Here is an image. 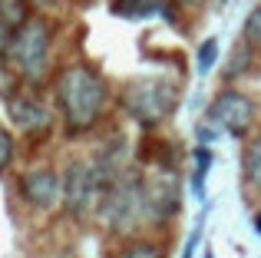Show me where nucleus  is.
<instances>
[{
    "label": "nucleus",
    "mask_w": 261,
    "mask_h": 258,
    "mask_svg": "<svg viewBox=\"0 0 261 258\" xmlns=\"http://www.w3.org/2000/svg\"><path fill=\"white\" fill-rule=\"evenodd\" d=\"M242 40H248L251 46H261V4L248 13V20H245V27H242Z\"/></svg>",
    "instance_id": "16"
},
{
    "label": "nucleus",
    "mask_w": 261,
    "mask_h": 258,
    "mask_svg": "<svg viewBox=\"0 0 261 258\" xmlns=\"http://www.w3.org/2000/svg\"><path fill=\"white\" fill-rule=\"evenodd\" d=\"M13 156H17V146H13V136L7 133L4 126H0V172H7V169L13 166Z\"/></svg>",
    "instance_id": "18"
},
{
    "label": "nucleus",
    "mask_w": 261,
    "mask_h": 258,
    "mask_svg": "<svg viewBox=\"0 0 261 258\" xmlns=\"http://www.w3.org/2000/svg\"><path fill=\"white\" fill-rule=\"evenodd\" d=\"M0 17H4L10 27H20L23 20H30V13H27V0H0Z\"/></svg>",
    "instance_id": "15"
},
{
    "label": "nucleus",
    "mask_w": 261,
    "mask_h": 258,
    "mask_svg": "<svg viewBox=\"0 0 261 258\" xmlns=\"http://www.w3.org/2000/svg\"><path fill=\"white\" fill-rule=\"evenodd\" d=\"M50 43H53L50 23L43 17H30L13 30V40L7 46V60L27 83H43L46 70H50Z\"/></svg>",
    "instance_id": "2"
},
{
    "label": "nucleus",
    "mask_w": 261,
    "mask_h": 258,
    "mask_svg": "<svg viewBox=\"0 0 261 258\" xmlns=\"http://www.w3.org/2000/svg\"><path fill=\"white\" fill-rule=\"evenodd\" d=\"M113 258H166L159 242H149V239H136V242H126Z\"/></svg>",
    "instance_id": "13"
},
{
    "label": "nucleus",
    "mask_w": 261,
    "mask_h": 258,
    "mask_svg": "<svg viewBox=\"0 0 261 258\" xmlns=\"http://www.w3.org/2000/svg\"><path fill=\"white\" fill-rule=\"evenodd\" d=\"M109 10H113V17H122V20H149L155 13L172 17V10L162 0H113Z\"/></svg>",
    "instance_id": "10"
},
{
    "label": "nucleus",
    "mask_w": 261,
    "mask_h": 258,
    "mask_svg": "<svg viewBox=\"0 0 261 258\" xmlns=\"http://www.w3.org/2000/svg\"><path fill=\"white\" fill-rule=\"evenodd\" d=\"M20 192H23V199L30 202L33 209L46 212V209H53L60 199H63V175H60L57 169H50V166L30 169V172L20 175Z\"/></svg>",
    "instance_id": "9"
},
{
    "label": "nucleus",
    "mask_w": 261,
    "mask_h": 258,
    "mask_svg": "<svg viewBox=\"0 0 261 258\" xmlns=\"http://www.w3.org/2000/svg\"><path fill=\"white\" fill-rule=\"evenodd\" d=\"M222 4H225V0H222Z\"/></svg>",
    "instance_id": "24"
},
{
    "label": "nucleus",
    "mask_w": 261,
    "mask_h": 258,
    "mask_svg": "<svg viewBox=\"0 0 261 258\" xmlns=\"http://www.w3.org/2000/svg\"><path fill=\"white\" fill-rule=\"evenodd\" d=\"M13 30H17V27H10L0 17V53H7V46H10V40H13Z\"/></svg>",
    "instance_id": "21"
},
{
    "label": "nucleus",
    "mask_w": 261,
    "mask_h": 258,
    "mask_svg": "<svg viewBox=\"0 0 261 258\" xmlns=\"http://www.w3.org/2000/svg\"><path fill=\"white\" fill-rule=\"evenodd\" d=\"M7 116H10V123L17 129H23V133H30V136L50 133V126H53V116H50V110H46V103L40 96H33V93H27V90H13L10 96H7Z\"/></svg>",
    "instance_id": "8"
},
{
    "label": "nucleus",
    "mask_w": 261,
    "mask_h": 258,
    "mask_svg": "<svg viewBox=\"0 0 261 258\" xmlns=\"http://www.w3.org/2000/svg\"><path fill=\"white\" fill-rule=\"evenodd\" d=\"M251 60H255V46H251L248 40H242V43L231 50L228 63H225V80H238V76H245V73H248V66H251Z\"/></svg>",
    "instance_id": "11"
},
{
    "label": "nucleus",
    "mask_w": 261,
    "mask_h": 258,
    "mask_svg": "<svg viewBox=\"0 0 261 258\" xmlns=\"http://www.w3.org/2000/svg\"><path fill=\"white\" fill-rule=\"evenodd\" d=\"M255 232L261 235V215H255Z\"/></svg>",
    "instance_id": "23"
},
{
    "label": "nucleus",
    "mask_w": 261,
    "mask_h": 258,
    "mask_svg": "<svg viewBox=\"0 0 261 258\" xmlns=\"http://www.w3.org/2000/svg\"><path fill=\"white\" fill-rule=\"evenodd\" d=\"M99 215H102V222H106L113 232H133V225H139L142 219H149L142 179H136L133 172L116 175V179L102 189Z\"/></svg>",
    "instance_id": "4"
},
{
    "label": "nucleus",
    "mask_w": 261,
    "mask_h": 258,
    "mask_svg": "<svg viewBox=\"0 0 261 258\" xmlns=\"http://www.w3.org/2000/svg\"><path fill=\"white\" fill-rule=\"evenodd\" d=\"M198 239H202V219H198V222H195V228H192V235H189V245H185L182 258H192V255H195V248H198Z\"/></svg>",
    "instance_id": "20"
},
{
    "label": "nucleus",
    "mask_w": 261,
    "mask_h": 258,
    "mask_svg": "<svg viewBox=\"0 0 261 258\" xmlns=\"http://www.w3.org/2000/svg\"><path fill=\"white\" fill-rule=\"evenodd\" d=\"M106 80L86 63H73L57 76V106L70 136H83L106 110Z\"/></svg>",
    "instance_id": "1"
},
{
    "label": "nucleus",
    "mask_w": 261,
    "mask_h": 258,
    "mask_svg": "<svg viewBox=\"0 0 261 258\" xmlns=\"http://www.w3.org/2000/svg\"><path fill=\"white\" fill-rule=\"evenodd\" d=\"M255 113H258L255 103L245 93L222 90L208 106V123H215L218 129H225L231 136H245L251 129V123H255Z\"/></svg>",
    "instance_id": "7"
},
{
    "label": "nucleus",
    "mask_w": 261,
    "mask_h": 258,
    "mask_svg": "<svg viewBox=\"0 0 261 258\" xmlns=\"http://www.w3.org/2000/svg\"><path fill=\"white\" fill-rule=\"evenodd\" d=\"M142 189H146V205H149V219L152 222H169L178 212V202H182V179L175 175V169L155 166L152 172L142 179Z\"/></svg>",
    "instance_id": "6"
},
{
    "label": "nucleus",
    "mask_w": 261,
    "mask_h": 258,
    "mask_svg": "<svg viewBox=\"0 0 261 258\" xmlns=\"http://www.w3.org/2000/svg\"><path fill=\"white\" fill-rule=\"evenodd\" d=\"M215 60H218V40L208 37L202 46H198V73H212Z\"/></svg>",
    "instance_id": "17"
},
{
    "label": "nucleus",
    "mask_w": 261,
    "mask_h": 258,
    "mask_svg": "<svg viewBox=\"0 0 261 258\" xmlns=\"http://www.w3.org/2000/svg\"><path fill=\"white\" fill-rule=\"evenodd\" d=\"M242 169H245V182H248L251 189H258V192H261V133L248 142V149H245Z\"/></svg>",
    "instance_id": "12"
},
{
    "label": "nucleus",
    "mask_w": 261,
    "mask_h": 258,
    "mask_svg": "<svg viewBox=\"0 0 261 258\" xmlns=\"http://www.w3.org/2000/svg\"><path fill=\"white\" fill-rule=\"evenodd\" d=\"M208 166H212V149H208V146H198V149H195V175H192V189H195L198 199H202V182H205Z\"/></svg>",
    "instance_id": "14"
},
{
    "label": "nucleus",
    "mask_w": 261,
    "mask_h": 258,
    "mask_svg": "<svg viewBox=\"0 0 261 258\" xmlns=\"http://www.w3.org/2000/svg\"><path fill=\"white\" fill-rule=\"evenodd\" d=\"M13 93V70H10V63L4 60V53H0V96H10Z\"/></svg>",
    "instance_id": "19"
},
{
    "label": "nucleus",
    "mask_w": 261,
    "mask_h": 258,
    "mask_svg": "<svg viewBox=\"0 0 261 258\" xmlns=\"http://www.w3.org/2000/svg\"><path fill=\"white\" fill-rule=\"evenodd\" d=\"M122 106L139 126H146V129L162 126L178 106V86L162 76H139L133 83H126Z\"/></svg>",
    "instance_id": "3"
},
{
    "label": "nucleus",
    "mask_w": 261,
    "mask_h": 258,
    "mask_svg": "<svg viewBox=\"0 0 261 258\" xmlns=\"http://www.w3.org/2000/svg\"><path fill=\"white\" fill-rule=\"evenodd\" d=\"M178 4H185V7H202L205 0H178Z\"/></svg>",
    "instance_id": "22"
},
{
    "label": "nucleus",
    "mask_w": 261,
    "mask_h": 258,
    "mask_svg": "<svg viewBox=\"0 0 261 258\" xmlns=\"http://www.w3.org/2000/svg\"><path fill=\"white\" fill-rule=\"evenodd\" d=\"M102 179L89 159H73L63 172V209L70 219L89 215L102 199Z\"/></svg>",
    "instance_id": "5"
}]
</instances>
